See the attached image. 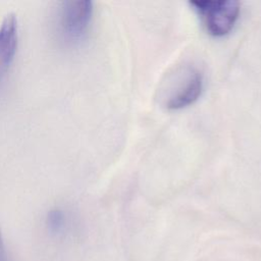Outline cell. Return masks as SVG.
<instances>
[{"instance_id":"obj_1","label":"cell","mask_w":261,"mask_h":261,"mask_svg":"<svg viewBox=\"0 0 261 261\" xmlns=\"http://www.w3.org/2000/svg\"><path fill=\"white\" fill-rule=\"evenodd\" d=\"M204 88L202 71L194 65H184L175 70L163 89V105L169 110H178L196 102Z\"/></svg>"},{"instance_id":"obj_2","label":"cell","mask_w":261,"mask_h":261,"mask_svg":"<svg viewBox=\"0 0 261 261\" xmlns=\"http://www.w3.org/2000/svg\"><path fill=\"white\" fill-rule=\"evenodd\" d=\"M190 4L207 33L214 37L228 34L240 14V3L234 0H195Z\"/></svg>"},{"instance_id":"obj_3","label":"cell","mask_w":261,"mask_h":261,"mask_svg":"<svg viewBox=\"0 0 261 261\" xmlns=\"http://www.w3.org/2000/svg\"><path fill=\"white\" fill-rule=\"evenodd\" d=\"M93 15L90 0H64L57 9V24L61 35L69 40L81 39L87 32Z\"/></svg>"},{"instance_id":"obj_4","label":"cell","mask_w":261,"mask_h":261,"mask_svg":"<svg viewBox=\"0 0 261 261\" xmlns=\"http://www.w3.org/2000/svg\"><path fill=\"white\" fill-rule=\"evenodd\" d=\"M18 42L16 14L9 12L0 24V82L5 76L14 58Z\"/></svg>"},{"instance_id":"obj_5","label":"cell","mask_w":261,"mask_h":261,"mask_svg":"<svg viewBox=\"0 0 261 261\" xmlns=\"http://www.w3.org/2000/svg\"><path fill=\"white\" fill-rule=\"evenodd\" d=\"M48 225L51 230L58 231L62 226L64 222V215L62 211L59 209H54L51 210L48 214Z\"/></svg>"},{"instance_id":"obj_6","label":"cell","mask_w":261,"mask_h":261,"mask_svg":"<svg viewBox=\"0 0 261 261\" xmlns=\"http://www.w3.org/2000/svg\"><path fill=\"white\" fill-rule=\"evenodd\" d=\"M0 261H7V255L5 252V248H4V244H3V240L0 233Z\"/></svg>"}]
</instances>
